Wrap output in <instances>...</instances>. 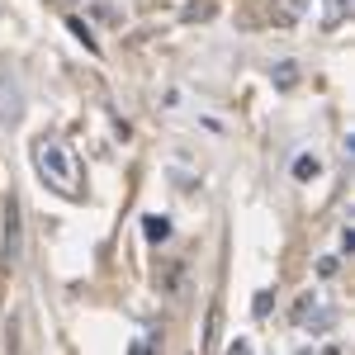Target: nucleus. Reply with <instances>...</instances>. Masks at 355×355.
Returning <instances> with one entry per match:
<instances>
[{"mask_svg":"<svg viewBox=\"0 0 355 355\" xmlns=\"http://www.w3.org/2000/svg\"><path fill=\"white\" fill-rule=\"evenodd\" d=\"M351 5L355 0H327V28L346 24V19H351Z\"/></svg>","mask_w":355,"mask_h":355,"instance_id":"39448f33","label":"nucleus"},{"mask_svg":"<svg viewBox=\"0 0 355 355\" xmlns=\"http://www.w3.org/2000/svg\"><path fill=\"white\" fill-rule=\"evenodd\" d=\"M33 171L43 175V185L57 194H67V199H76L81 194V157L62 142V137H33Z\"/></svg>","mask_w":355,"mask_h":355,"instance_id":"f257e3e1","label":"nucleus"},{"mask_svg":"<svg viewBox=\"0 0 355 355\" xmlns=\"http://www.w3.org/2000/svg\"><path fill=\"white\" fill-rule=\"evenodd\" d=\"M142 237H147L152 246H157V242H166V237H171V223H166V218H157V214H147V218H142Z\"/></svg>","mask_w":355,"mask_h":355,"instance_id":"20e7f679","label":"nucleus"},{"mask_svg":"<svg viewBox=\"0 0 355 355\" xmlns=\"http://www.w3.org/2000/svg\"><path fill=\"white\" fill-rule=\"evenodd\" d=\"M227 355H256V346H251V341H246V336H237V341H232V346H227Z\"/></svg>","mask_w":355,"mask_h":355,"instance_id":"6e6552de","label":"nucleus"},{"mask_svg":"<svg viewBox=\"0 0 355 355\" xmlns=\"http://www.w3.org/2000/svg\"><path fill=\"white\" fill-rule=\"evenodd\" d=\"M128 355H152V351H147V341H133V351H128Z\"/></svg>","mask_w":355,"mask_h":355,"instance_id":"9d476101","label":"nucleus"},{"mask_svg":"<svg viewBox=\"0 0 355 355\" xmlns=\"http://www.w3.org/2000/svg\"><path fill=\"white\" fill-rule=\"evenodd\" d=\"M5 256L15 261L19 256V204L10 199V209H5Z\"/></svg>","mask_w":355,"mask_h":355,"instance_id":"f03ea898","label":"nucleus"},{"mask_svg":"<svg viewBox=\"0 0 355 355\" xmlns=\"http://www.w3.org/2000/svg\"><path fill=\"white\" fill-rule=\"evenodd\" d=\"M67 24H71V33H76V38H81L85 48L95 53V38H90V28H85V19H67Z\"/></svg>","mask_w":355,"mask_h":355,"instance_id":"423d86ee","label":"nucleus"},{"mask_svg":"<svg viewBox=\"0 0 355 355\" xmlns=\"http://www.w3.org/2000/svg\"><path fill=\"white\" fill-rule=\"evenodd\" d=\"M341 251H346V256L355 251V227H346V232H341Z\"/></svg>","mask_w":355,"mask_h":355,"instance_id":"1a4fd4ad","label":"nucleus"},{"mask_svg":"<svg viewBox=\"0 0 355 355\" xmlns=\"http://www.w3.org/2000/svg\"><path fill=\"white\" fill-rule=\"evenodd\" d=\"M318 175H322V162H318L313 152H299V157H294V180L308 185V180H318Z\"/></svg>","mask_w":355,"mask_h":355,"instance_id":"7ed1b4c3","label":"nucleus"},{"mask_svg":"<svg viewBox=\"0 0 355 355\" xmlns=\"http://www.w3.org/2000/svg\"><path fill=\"white\" fill-rule=\"evenodd\" d=\"M270 303H275V294H270V289H261L256 303H251V308H256V318H266V313H270Z\"/></svg>","mask_w":355,"mask_h":355,"instance_id":"0eeeda50","label":"nucleus"}]
</instances>
